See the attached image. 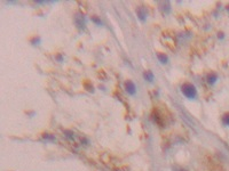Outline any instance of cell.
<instances>
[{"instance_id": "obj_6", "label": "cell", "mask_w": 229, "mask_h": 171, "mask_svg": "<svg viewBox=\"0 0 229 171\" xmlns=\"http://www.w3.org/2000/svg\"><path fill=\"white\" fill-rule=\"evenodd\" d=\"M222 122L225 126H229V113H226L225 115L222 116Z\"/></svg>"}, {"instance_id": "obj_2", "label": "cell", "mask_w": 229, "mask_h": 171, "mask_svg": "<svg viewBox=\"0 0 229 171\" xmlns=\"http://www.w3.org/2000/svg\"><path fill=\"white\" fill-rule=\"evenodd\" d=\"M125 88H126V91H127L130 95H134L135 94V91H136V90H135L136 89V88H135V85H134L131 80H128V81L125 83Z\"/></svg>"}, {"instance_id": "obj_3", "label": "cell", "mask_w": 229, "mask_h": 171, "mask_svg": "<svg viewBox=\"0 0 229 171\" xmlns=\"http://www.w3.org/2000/svg\"><path fill=\"white\" fill-rule=\"evenodd\" d=\"M216 79H218V77H216V73H211V74H208V82L210 85H213V83L216 81Z\"/></svg>"}, {"instance_id": "obj_5", "label": "cell", "mask_w": 229, "mask_h": 171, "mask_svg": "<svg viewBox=\"0 0 229 171\" xmlns=\"http://www.w3.org/2000/svg\"><path fill=\"white\" fill-rule=\"evenodd\" d=\"M144 78L147 79L148 81H150V82H151L152 80H154V74H152V73L150 72V71H147V72L144 73Z\"/></svg>"}, {"instance_id": "obj_1", "label": "cell", "mask_w": 229, "mask_h": 171, "mask_svg": "<svg viewBox=\"0 0 229 171\" xmlns=\"http://www.w3.org/2000/svg\"><path fill=\"white\" fill-rule=\"evenodd\" d=\"M182 94L186 96L187 98L189 99H194L196 96H197V90H196V87H195L193 83H189V82H186L182 85Z\"/></svg>"}, {"instance_id": "obj_4", "label": "cell", "mask_w": 229, "mask_h": 171, "mask_svg": "<svg viewBox=\"0 0 229 171\" xmlns=\"http://www.w3.org/2000/svg\"><path fill=\"white\" fill-rule=\"evenodd\" d=\"M157 56H158V60H159L163 64L167 63V56L166 55H164V54H157Z\"/></svg>"}]
</instances>
